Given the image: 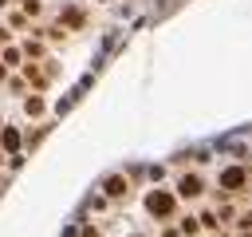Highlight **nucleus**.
Masks as SVG:
<instances>
[{
  "instance_id": "f257e3e1",
  "label": "nucleus",
  "mask_w": 252,
  "mask_h": 237,
  "mask_svg": "<svg viewBox=\"0 0 252 237\" xmlns=\"http://www.w3.org/2000/svg\"><path fill=\"white\" fill-rule=\"evenodd\" d=\"M146 213H150V217H161V221L173 217V213H177V194H173V190H150V194H146Z\"/></svg>"
},
{
  "instance_id": "f03ea898",
  "label": "nucleus",
  "mask_w": 252,
  "mask_h": 237,
  "mask_svg": "<svg viewBox=\"0 0 252 237\" xmlns=\"http://www.w3.org/2000/svg\"><path fill=\"white\" fill-rule=\"evenodd\" d=\"M173 194H177V201H193V198H201V194H205V178L189 170V174H181V178H177Z\"/></svg>"
},
{
  "instance_id": "7ed1b4c3",
  "label": "nucleus",
  "mask_w": 252,
  "mask_h": 237,
  "mask_svg": "<svg viewBox=\"0 0 252 237\" xmlns=\"http://www.w3.org/2000/svg\"><path fill=\"white\" fill-rule=\"evenodd\" d=\"M217 182H220V190H224V194H240V190L248 186V170H244V166H224Z\"/></svg>"
},
{
  "instance_id": "20e7f679",
  "label": "nucleus",
  "mask_w": 252,
  "mask_h": 237,
  "mask_svg": "<svg viewBox=\"0 0 252 237\" xmlns=\"http://www.w3.org/2000/svg\"><path fill=\"white\" fill-rule=\"evenodd\" d=\"M102 194H106L110 201L126 198V194H130V178H126V174H110V178H102Z\"/></svg>"
},
{
  "instance_id": "39448f33",
  "label": "nucleus",
  "mask_w": 252,
  "mask_h": 237,
  "mask_svg": "<svg viewBox=\"0 0 252 237\" xmlns=\"http://www.w3.org/2000/svg\"><path fill=\"white\" fill-rule=\"evenodd\" d=\"M20 146H24L20 130L16 126H0V154H20Z\"/></svg>"
},
{
  "instance_id": "423d86ee",
  "label": "nucleus",
  "mask_w": 252,
  "mask_h": 237,
  "mask_svg": "<svg viewBox=\"0 0 252 237\" xmlns=\"http://www.w3.org/2000/svg\"><path fill=\"white\" fill-rule=\"evenodd\" d=\"M177 229H181V237H197V233H201V221H197V217H193V213H185V217H181V225H177Z\"/></svg>"
},
{
  "instance_id": "0eeeda50",
  "label": "nucleus",
  "mask_w": 252,
  "mask_h": 237,
  "mask_svg": "<svg viewBox=\"0 0 252 237\" xmlns=\"http://www.w3.org/2000/svg\"><path fill=\"white\" fill-rule=\"evenodd\" d=\"M59 20H63V24H71V28H83V12H79V8H63V12H59Z\"/></svg>"
},
{
  "instance_id": "6e6552de",
  "label": "nucleus",
  "mask_w": 252,
  "mask_h": 237,
  "mask_svg": "<svg viewBox=\"0 0 252 237\" xmlns=\"http://www.w3.org/2000/svg\"><path fill=\"white\" fill-rule=\"evenodd\" d=\"M24 111H28L32 118H39V115H43V99H39V95H28V99H24Z\"/></svg>"
},
{
  "instance_id": "1a4fd4ad",
  "label": "nucleus",
  "mask_w": 252,
  "mask_h": 237,
  "mask_svg": "<svg viewBox=\"0 0 252 237\" xmlns=\"http://www.w3.org/2000/svg\"><path fill=\"white\" fill-rule=\"evenodd\" d=\"M24 75H28V83H35V87H47V79H43V71H39L35 63H28V67H24Z\"/></svg>"
},
{
  "instance_id": "9d476101",
  "label": "nucleus",
  "mask_w": 252,
  "mask_h": 237,
  "mask_svg": "<svg viewBox=\"0 0 252 237\" xmlns=\"http://www.w3.org/2000/svg\"><path fill=\"white\" fill-rule=\"evenodd\" d=\"M106 205H110V198H106V194H91V198H87V209H94V213H102Z\"/></svg>"
},
{
  "instance_id": "9b49d317",
  "label": "nucleus",
  "mask_w": 252,
  "mask_h": 237,
  "mask_svg": "<svg viewBox=\"0 0 252 237\" xmlns=\"http://www.w3.org/2000/svg\"><path fill=\"white\" fill-rule=\"evenodd\" d=\"M197 221H201V229H209V233H213V229H220V221H217V209H205Z\"/></svg>"
},
{
  "instance_id": "f8f14e48",
  "label": "nucleus",
  "mask_w": 252,
  "mask_h": 237,
  "mask_svg": "<svg viewBox=\"0 0 252 237\" xmlns=\"http://www.w3.org/2000/svg\"><path fill=\"white\" fill-rule=\"evenodd\" d=\"M232 225H236V229H252V209H244V213H240Z\"/></svg>"
},
{
  "instance_id": "ddd939ff",
  "label": "nucleus",
  "mask_w": 252,
  "mask_h": 237,
  "mask_svg": "<svg viewBox=\"0 0 252 237\" xmlns=\"http://www.w3.org/2000/svg\"><path fill=\"white\" fill-rule=\"evenodd\" d=\"M24 51H28V55H43V43H39V40H28Z\"/></svg>"
},
{
  "instance_id": "4468645a",
  "label": "nucleus",
  "mask_w": 252,
  "mask_h": 237,
  "mask_svg": "<svg viewBox=\"0 0 252 237\" xmlns=\"http://www.w3.org/2000/svg\"><path fill=\"white\" fill-rule=\"evenodd\" d=\"M75 237H98V229H94V225H91V221H83V225H79V233H75Z\"/></svg>"
},
{
  "instance_id": "2eb2a0df",
  "label": "nucleus",
  "mask_w": 252,
  "mask_h": 237,
  "mask_svg": "<svg viewBox=\"0 0 252 237\" xmlns=\"http://www.w3.org/2000/svg\"><path fill=\"white\" fill-rule=\"evenodd\" d=\"M4 63H20V47H4Z\"/></svg>"
},
{
  "instance_id": "dca6fc26",
  "label": "nucleus",
  "mask_w": 252,
  "mask_h": 237,
  "mask_svg": "<svg viewBox=\"0 0 252 237\" xmlns=\"http://www.w3.org/2000/svg\"><path fill=\"white\" fill-rule=\"evenodd\" d=\"M4 79H8V63H0V83H4Z\"/></svg>"
},
{
  "instance_id": "f3484780",
  "label": "nucleus",
  "mask_w": 252,
  "mask_h": 237,
  "mask_svg": "<svg viewBox=\"0 0 252 237\" xmlns=\"http://www.w3.org/2000/svg\"><path fill=\"white\" fill-rule=\"evenodd\" d=\"M0 43H8V28H0Z\"/></svg>"
},
{
  "instance_id": "a211bd4d",
  "label": "nucleus",
  "mask_w": 252,
  "mask_h": 237,
  "mask_svg": "<svg viewBox=\"0 0 252 237\" xmlns=\"http://www.w3.org/2000/svg\"><path fill=\"white\" fill-rule=\"evenodd\" d=\"M8 4H12V0H0V8H8Z\"/></svg>"
},
{
  "instance_id": "6ab92c4d",
  "label": "nucleus",
  "mask_w": 252,
  "mask_h": 237,
  "mask_svg": "<svg viewBox=\"0 0 252 237\" xmlns=\"http://www.w3.org/2000/svg\"><path fill=\"white\" fill-rule=\"evenodd\" d=\"M4 158H8V154H0V166H4Z\"/></svg>"
},
{
  "instance_id": "aec40b11",
  "label": "nucleus",
  "mask_w": 252,
  "mask_h": 237,
  "mask_svg": "<svg viewBox=\"0 0 252 237\" xmlns=\"http://www.w3.org/2000/svg\"><path fill=\"white\" fill-rule=\"evenodd\" d=\"M138 237H142V233H138Z\"/></svg>"
}]
</instances>
